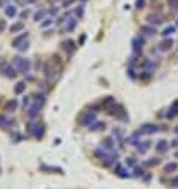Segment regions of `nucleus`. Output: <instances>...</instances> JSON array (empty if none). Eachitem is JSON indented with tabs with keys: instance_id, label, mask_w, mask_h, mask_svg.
<instances>
[{
	"instance_id": "9",
	"label": "nucleus",
	"mask_w": 178,
	"mask_h": 189,
	"mask_svg": "<svg viewBox=\"0 0 178 189\" xmlns=\"http://www.w3.org/2000/svg\"><path fill=\"white\" fill-rule=\"evenodd\" d=\"M162 14H159V13H154V14H149L148 16V22L151 26H159L161 22H162Z\"/></svg>"
},
{
	"instance_id": "38",
	"label": "nucleus",
	"mask_w": 178,
	"mask_h": 189,
	"mask_svg": "<svg viewBox=\"0 0 178 189\" xmlns=\"http://www.w3.org/2000/svg\"><path fill=\"white\" fill-rule=\"evenodd\" d=\"M27 14H29V13H27V11H24V13H21V18H22V19H26V18H27Z\"/></svg>"
},
{
	"instance_id": "7",
	"label": "nucleus",
	"mask_w": 178,
	"mask_h": 189,
	"mask_svg": "<svg viewBox=\"0 0 178 189\" xmlns=\"http://www.w3.org/2000/svg\"><path fill=\"white\" fill-rule=\"evenodd\" d=\"M62 27H64L65 32H72V30L76 27V18H67V19L64 21Z\"/></svg>"
},
{
	"instance_id": "17",
	"label": "nucleus",
	"mask_w": 178,
	"mask_h": 189,
	"mask_svg": "<svg viewBox=\"0 0 178 189\" xmlns=\"http://www.w3.org/2000/svg\"><path fill=\"white\" fill-rule=\"evenodd\" d=\"M24 29V22H16V24H13L10 27V30H11V33H16V32H19V30H22Z\"/></svg>"
},
{
	"instance_id": "46",
	"label": "nucleus",
	"mask_w": 178,
	"mask_h": 189,
	"mask_svg": "<svg viewBox=\"0 0 178 189\" xmlns=\"http://www.w3.org/2000/svg\"><path fill=\"white\" fill-rule=\"evenodd\" d=\"M176 26H178V22H176Z\"/></svg>"
},
{
	"instance_id": "27",
	"label": "nucleus",
	"mask_w": 178,
	"mask_h": 189,
	"mask_svg": "<svg viewBox=\"0 0 178 189\" xmlns=\"http://www.w3.org/2000/svg\"><path fill=\"white\" fill-rule=\"evenodd\" d=\"M173 32H175V27H167V29L162 32V37H164V38H165V37H170Z\"/></svg>"
},
{
	"instance_id": "39",
	"label": "nucleus",
	"mask_w": 178,
	"mask_h": 189,
	"mask_svg": "<svg viewBox=\"0 0 178 189\" xmlns=\"http://www.w3.org/2000/svg\"><path fill=\"white\" fill-rule=\"evenodd\" d=\"M172 184H173V186H178V178H175V180L172 181Z\"/></svg>"
},
{
	"instance_id": "16",
	"label": "nucleus",
	"mask_w": 178,
	"mask_h": 189,
	"mask_svg": "<svg viewBox=\"0 0 178 189\" xmlns=\"http://www.w3.org/2000/svg\"><path fill=\"white\" fill-rule=\"evenodd\" d=\"M142 32L145 33V35H156V29L149 24V26H143L142 27Z\"/></svg>"
},
{
	"instance_id": "41",
	"label": "nucleus",
	"mask_w": 178,
	"mask_h": 189,
	"mask_svg": "<svg viewBox=\"0 0 178 189\" xmlns=\"http://www.w3.org/2000/svg\"><path fill=\"white\" fill-rule=\"evenodd\" d=\"M172 145H173V146H178V140H173V143H172Z\"/></svg>"
},
{
	"instance_id": "36",
	"label": "nucleus",
	"mask_w": 178,
	"mask_h": 189,
	"mask_svg": "<svg viewBox=\"0 0 178 189\" xmlns=\"http://www.w3.org/2000/svg\"><path fill=\"white\" fill-rule=\"evenodd\" d=\"M5 30V21L0 19V32H3Z\"/></svg>"
},
{
	"instance_id": "44",
	"label": "nucleus",
	"mask_w": 178,
	"mask_h": 189,
	"mask_svg": "<svg viewBox=\"0 0 178 189\" xmlns=\"http://www.w3.org/2000/svg\"><path fill=\"white\" fill-rule=\"evenodd\" d=\"M176 157H178V151H176Z\"/></svg>"
},
{
	"instance_id": "40",
	"label": "nucleus",
	"mask_w": 178,
	"mask_h": 189,
	"mask_svg": "<svg viewBox=\"0 0 178 189\" xmlns=\"http://www.w3.org/2000/svg\"><path fill=\"white\" fill-rule=\"evenodd\" d=\"M37 0H24V3H35Z\"/></svg>"
},
{
	"instance_id": "34",
	"label": "nucleus",
	"mask_w": 178,
	"mask_h": 189,
	"mask_svg": "<svg viewBox=\"0 0 178 189\" xmlns=\"http://www.w3.org/2000/svg\"><path fill=\"white\" fill-rule=\"evenodd\" d=\"M59 13V10L57 8H56V7H53V8H49V14H51V16H56V14H57Z\"/></svg>"
},
{
	"instance_id": "15",
	"label": "nucleus",
	"mask_w": 178,
	"mask_h": 189,
	"mask_svg": "<svg viewBox=\"0 0 178 189\" xmlns=\"http://www.w3.org/2000/svg\"><path fill=\"white\" fill-rule=\"evenodd\" d=\"M172 44H173V41H172L170 38H167V40H164L162 43L159 44V46H161V51H169V49L172 48Z\"/></svg>"
},
{
	"instance_id": "25",
	"label": "nucleus",
	"mask_w": 178,
	"mask_h": 189,
	"mask_svg": "<svg viewBox=\"0 0 178 189\" xmlns=\"http://www.w3.org/2000/svg\"><path fill=\"white\" fill-rule=\"evenodd\" d=\"M103 127H105V124H103V122H99V121H96V124L89 126V130H97V129H103Z\"/></svg>"
},
{
	"instance_id": "33",
	"label": "nucleus",
	"mask_w": 178,
	"mask_h": 189,
	"mask_svg": "<svg viewBox=\"0 0 178 189\" xmlns=\"http://www.w3.org/2000/svg\"><path fill=\"white\" fill-rule=\"evenodd\" d=\"M158 164H159V159H149L146 162V165H158Z\"/></svg>"
},
{
	"instance_id": "23",
	"label": "nucleus",
	"mask_w": 178,
	"mask_h": 189,
	"mask_svg": "<svg viewBox=\"0 0 178 189\" xmlns=\"http://www.w3.org/2000/svg\"><path fill=\"white\" fill-rule=\"evenodd\" d=\"M16 107H18V102H16V100H10L7 103V111H14Z\"/></svg>"
},
{
	"instance_id": "14",
	"label": "nucleus",
	"mask_w": 178,
	"mask_h": 189,
	"mask_svg": "<svg viewBox=\"0 0 178 189\" xmlns=\"http://www.w3.org/2000/svg\"><path fill=\"white\" fill-rule=\"evenodd\" d=\"M134 51L138 53V51H142V46H143V38H134Z\"/></svg>"
},
{
	"instance_id": "2",
	"label": "nucleus",
	"mask_w": 178,
	"mask_h": 189,
	"mask_svg": "<svg viewBox=\"0 0 178 189\" xmlns=\"http://www.w3.org/2000/svg\"><path fill=\"white\" fill-rule=\"evenodd\" d=\"M27 132H29L30 135H33L35 138H41L43 133H44V127L37 121H30L29 124H27Z\"/></svg>"
},
{
	"instance_id": "37",
	"label": "nucleus",
	"mask_w": 178,
	"mask_h": 189,
	"mask_svg": "<svg viewBox=\"0 0 178 189\" xmlns=\"http://www.w3.org/2000/svg\"><path fill=\"white\" fill-rule=\"evenodd\" d=\"M5 122H7V119H5V118H0V126H2V127H5V126H7Z\"/></svg>"
},
{
	"instance_id": "4",
	"label": "nucleus",
	"mask_w": 178,
	"mask_h": 189,
	"mask_svg": "<svg viewBox=\"0 0 178 189\" xmlns=\"http://www.w3.org/2000/svg\"><path fill=\"white\" fill-rule=\"evenodd\" d=\"M43 103H44V97L43 96H38L33 99V102L29 108H27V113H29V116H35L38 114V111H40V108L43 107Z\"/></svg>"
},
{
	"instance_id": "10",
	"label": "nucleus",
	"mask_w": 178,
	"mask_h": 189,
	"mask_svg": "<svg viewBox=\"0 0 178 189\" xmlns=\"http://www.w3.org/2000/svg\"><path fill=\"white\" fill-rule=\"evenodd\" d=\"M94 119H96V113L92 111V113H86L84 116H83V118H81V122H83L84 126H91L92 122H96Z\"/></svg>"
},
{
	"instance_id": "24",
	"label": "nucleus",
	"mask_w": 178,
	"mask_h": 189,
	"mask_svg": "<svg viewBox=\"0 0 178 189\" xmlns=\"http://www.w3.org/2000/svg\"><path fill=\"white\" fill-rule=\"evenodd\" d=\"M140 137H142V132L140 130H138L137 133H134V135L129 138V140H127V142H129V143H137L138 140H140Z\"/></svg>"
},
{
	"instance_id": "5",
	"label": "nucleus",
	"mask_w": 178,
	"mask_h": 189,
	"mask_svg": "<svg viewBox=\"0 0 178 189\" xmlns=\"http://www.w3.org/2000/svg\"><path fill=\"white\" fill-rule=\"evenodd\" d=\"M0 73L7 78H14L16 73H18V70L13 67V64H8V62H2L0 64Z\"/></svg>"
},
{
	"instance_id": "29",
	"label": "nucleus",
	"mask_w": 178,
	"mask_h": 189,
	"mask_svg": "<svg viewBox=\"0 0 178 189\" xmlns=\"http://www.w3.org/2000/svg\"><path fill=\"white\" fill-rule=\"evenodd\" d=\"M75 14L78 18H83V14H84V7H78V10L75 11Z\"/></svg>"
},
{
	"instance_id": "11",
	"label": "nucleus",
	"mask_w": 178,
	"mask_h": 189,
	"mask_svg": "<svg viewBox=\"0 0 178 189\" xmlns=\"http://www.w3.org/2000/svg\"><path fill=\"white\" fill-rule=\"evenodd\" d=\"M62 48H64L69 54H72V53L75 51V48H76V43H75L73 40H65V41L62 43Z\"/></svg>"
},
{
	"instance_id": "28",
	"label": "nucleus",
	"mask_w": 178,
	"mask_h": 189,
	"mask_svg": "<svg viewBox=\"0 0 178 189\" xmlns=\"http://www.w3.org/2000/svg\"><path fill=\"white\" fill-rule=\"evenodd\" d=\"M167 3L172 10H178V0H167Z\"/></svg>"
},
{
	"instance_id": "20",
	"label": "nucleus",
	"mask_w": 178,
	"mask_h": 189,
	"mask_svg": "<svg viewBox=\"0 0 178 189\" xmlns=\"http://www.w3.org/2000/svg\"><path fill=\"white\" fill-rule=\"evenodd\" d=\"M178 169V164L176 162H172V164H167L165 167H164V170L167 172V173H170V172H175Z\"/></svg>"
},
{
	"instance_id": "26",
	"label": "nucleus",
	"mask_w": 178,
	"mask_h": 189,
	"mask_svg": "<svg viewBox=\"0 0 178 189\" xmlns=\"http://www.w3.org/2000/svg\"><path fill=\"white\" fill-rule=\"evenodd\" d=\"M43 16H44V11H41V10L37 11V13L33 14V21H37V22L38 21H43Z\"/></svg>"
},
{
	"instance_id": "19",
	"label": "nucleus",
	"mask_w": 178,
	"mask_h": 189,
	"mask_svg": "<svg viewBox=\"0 0 178 189\" xmlns=\"http://www.w3.org/2000/svg\"><path fill=\"white\" fill-rule=\"evenodd\" d=\"M167 146H169V143H167L165 140H161V142L158 143V151H159V153H165V151H167Z\"/></svg>"
},
{
	"instance_id": "32",
	"label": "nucleus",
	"mask_w": 178,
	"mask_h": 189,
	"mask_svg": "<svg viewBox=\"0 0 178 189\" xmlns=\"http://www.w3.org/2000/svg\"><path fill=\"white\" fill-rule=\"evenodd\" d=\"M143 7H145V0H137V2H135V8L142 10Z\"/></svg>"
},
{
	"instance_id": "3",
	"label": "nucleus",
	"mask_w": 178,
	"mask_h": 189,
	"mask_svg": "<svg viewBox=\"0 0 178 189\" xmlns=\"http://www.w3.org/2000/svg\"><path fill=\"white\" fill-rule=\"evenodd\" d=\"M27 38H29V33H21L19 37H16V38H13V48H16V49H19V51H26L27 48H29V41H27Z\"/></svg>"
},
{
	"instance_id": "30",
	"label": "nucleus",
	"mask_w": 178,
	"mask_h": 189,
	"mask_svg": "<svg viewBox=\"0 0 178 189\" xmlns=\"http://www.w3.org/2000/svg\"><path fill=\"white\" fill-rule=\"evenodd\" d=\"M51 24H53V19L51 18H46V19H43L41 27H48V26H51Z\"/></svg>"
},
{
	"instance_id": "18",
	"label": "nucleus",
	"mask_w": 178,
	"mask_h": 189,
	"mask_svg": "<svg viewBox=\"0 0 178 189\" xmlns=\"http://www.w3.org/2000/svg\"><path fill=\"white\" fill-rule=\"evenodd\" d=\"M175 114H178V102H175L173 105H172L170 111H169V113H167V118H173Z\"/></svg>"
},
{
	"instance_id": "35",
	"label": "nucleus",
	"mask_w": 178,
	"mask_h": 189,
	"mask_svg": "<svg viewBox=\"0 0 178 189\" xmlns=\"http://www.w3.org/2000/svg\"><path fill=\"white\" fill-rule=\"evenodd\" d=\"M135 175H137V176H142V175H143V170H142V169H135Z\"/></svg>"
},
{
	"instance_id": "31",
	"label": "nucleus",
	"mask_w": 178,
	"mask_h": 189,
	"mask_svg": "<svg viewBox=\"0 0 178 189\" xmlns=\"http://www.w3.org/2000/svg\"><path fill=\"white\" fill-rule=\"evenodd\" d=\"M73 2H75V0H62V8H69Z\"/></svg>"
},
{
	"instance_id": "22",
	"label": "nucleus",
	"mask_w": 178,
	"mask_h": 189,
	"mask_svg": "<svg viewBox=\"0 0 178 189\" xmlns=\"http://www.w3.org/2000/svg\"><path fill=\"white\" fill-rule=\"evenodd\" d=\"M24 91H26V83H18L16 87H14V92L16 94H22Z\"/></svg>"
},
{
	"instance_id": "42",
	"label": "nucleus",
	"mask_w": 178,
	"mask_h": 189,
	"mask_svg": "<svg viewBox=\"0 0 178 189\" xmlns=\"http://www.w3.org/2000/svg\"><path fill=\"white\" fill-rule=\"evenodd\" d=\"M5 2H7V0H0V5H3Z\"/></svg>"
},
{
	"instance_id": "43",
	"label": "nucleus",
	"mask_w": 178,
	"mask_h": 189,
	"mask_svg": "<svg viewBox=\"0 0 178 189\" xmlns=\"http://www.w3.org/2000/svg\"><path fill=\"white\" fill-rule=\"evenodd\" d=\"M175 133H178V126L175 127Z\"/></svg>"
},
{
	"instance_id": "21",
	"label": "nucleus",
	"mask_w": 178,
	"mask_h": 189,
	"mask_svg": "<svg viewBox=\"0 0 178 189\" xmlns=\"http://www.w3.org/2000/svg\"><path fill=\"white\" fill-rule=\"evenodd\" d=\"M116 173H118L119 176H122V178H126V176H129V170L126 172L121 165H116Z\"/></svg>"
},
{
	"instance_id": "13",
	"label": "nucleus",
	"mask_w": 178,
	"mask_h": 189,
	"mask_svg": "<svg viewBox=\"0 0 178 189\" xmlns=\"http://www.w3.org/2000/svg\"><path fill=\"white\" fill-rule=\"evenodd\" d=\"M5 14H7L8 18H14V16L18 14V10H16L14 5H5Z\"/></svg>"
},
{
	"instance_id": "45",
	"label": "nucleus",
	"mask_w": 178,
	"mask_h": 189,
	"mask_svg": "<svg viewBox=\"0 0 178 189\" xmlns=\"http://www.w3.org/2000/svg\"><path fill=\"white\" fill-rule=\"evenodd\" d=\"M81 2H86V0H81Z\"/></svg>"
},
{
	"instance_id": "8",
	"label": "nucleus",
	"mask_w": 178,
	"mask_h": 189,
	"mask_svg": "<svg viewBox=\"0 0 178 189\" xmlns=\"http://www.w3.org/2000/svg\"><path fill=\"white\" fill-rule=\"evenodd\" d=\"M140 132L142 133H146V135H153L154 132H158V126H153V124H143L140 127Z\"/></svg>"
},
{
	"instance_id": "6",
	"label": "nucleus",
	"mask_w": 178,
	"mask_h": 189,
	"mask_svg": "<svg viewBox=\"0 0 178 189\" xmlns=\"http://www.w3.org/2000/svg\"><path fill=\"white\" fill-rule=\"evenodd\" d=\"M108 113H110L111 116H115L116 119H121V121L129 119V118L126 116V111L122 110V107H119V105H116V107H115V103H113V107H111V108L108 110Z\"/></svg>"
},
{
	"instance_id": "1",
	"label": "nucleus",
	"mask_w": 178,
	"mask_h": 189,
	"mask_svg": "<svg viewBox=\"0 0 178 189\" xmlns=\"http://www.w3.org/2000/svg\"><path fill=\"white\" fill-rule=\"evenodd\" d=\"M13 67L16 70L19 72V73H22V75H26V73H29V70H30V62L27 59H24V57H19V56H16V57H13Z\"/></svg>"
},
{
	"instance_id": "12",
	"label": "nucleus",
	"mask_w": 178,
	"mask_h": 189,
	"mask_svg": "<svg viewBox=\"0 0 178 189\" xmlns=\"http://www.w3.org/2000/svg\"><path fill=\"white\" fill-rule=\"evenodd\" d=\"M149 146H151V143H149V142H138L137 143V151L140 154H145L149 149Z\"/></svg>"
}]
</instances>
